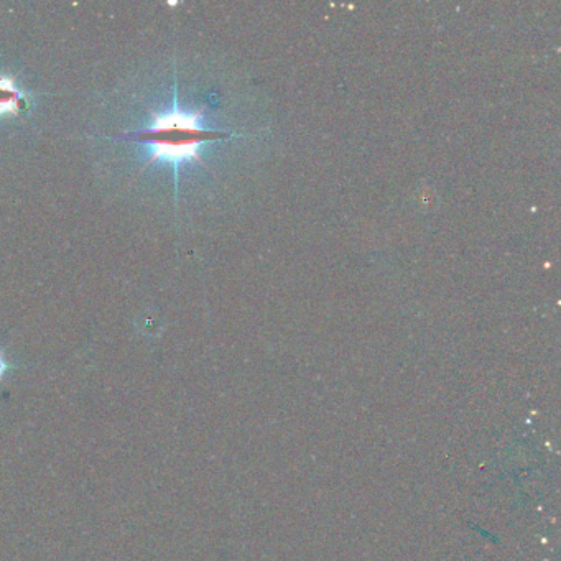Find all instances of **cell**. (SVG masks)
Listing matches in <instances>:
<instances>
[{"mask_svg":"<svg viewBox=\"0 0 561 561\" xmlns=\"http://www.w3.org/2000/svg\"><path fill=\"white\" fill-rule=\"evenodd\" d=\"M25 107H27V99L14 79L0 75V117L19 114Z\"/></svg>","mask_w":561,"mask_h":561,"instance_id":"obj_2","label":"cell"},{"mask_svg":"<svg viewBox=\"0 0 561 561\" xmlns=\"http://www.w3.org/2000/svg\"><path fill=\"white\" fill-rule=\"evenodd\" d=\"M12 369H14L12 361L0 351V382L4 381L5 377H7V374H9Z\"/></svg>","mask_w":561,"mask_h":561,"instance_id":"obj_3","label":"cell"},{"mask_svg":"<svg viewBox=\"0 0 561 561\" xmlns=\"http://www.w3.org/2000/svg\"><path fill=\"white\" fill-rule=\"evenodd\" d=\"M213 132L204 129L200 112L183 111L173 106L170 111L153 116L152 124L132 135V140L150 150L152 162L180 163L196 160L203 145L213 139Z\"/></svg>","mask_w":561,"mask_h":561,"instance_id":"obj_1","label":"cell"}]
</instances>
